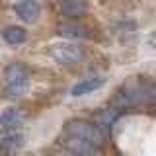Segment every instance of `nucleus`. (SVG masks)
<instances>
[{
	"label": "nucleus",
	"instance_id": "1",
	"mask_svg": "<svg viewBox=\"0 0 156 156\" xmlns=\"http://www.w3.org/2000/svg\"><path fill=\"white\" fill-rule=\"evenodd\" d=\"M115 101L119 107L129 105H150L154 101V86L150 80H135L129 82L117 92Z\"/></svg>",
	"mask_w": 156,
	"mask_h": 156
},
{
	"label": "nucleus",
	"instance_id": "2",
	"mask_svg": "<svg viewBox=\"0 0 156 156\" xmlns=\"http://www.w3.org/2000/svg\"><path fill=\"white\" fill-rule=\"evenodd\" d=\"M62 135L78 136V139H84L88 143H94L98 146H101L105 140V136L100 133V129L92 121H86V119H68L62 125Z\"/></svg>",
	"mask_w": 156,
	"mask_h": 156
},
{
	"label": "nucleus",
	"instance_id": "3",
	"mask_svg": "<svg viewBox=\"0 0 156 156\" xmlns=\"http://www.w3.org/2000/svg\"><path fill=\"white\" fill-rule=\"evenodd\" d=\"M51 55L58 65H78V62L84 61L86 53H84V49L78 47V45L61 43V45H55L51 49Z\"/></svg>",
	"mask_w": 156,
	"mask_h": 156
},
{
	"label": "nucleus",
	"instance_id": "4",
	"mask_svg": "<svg viewBox=\"0 0 156 156\" xmlns=\"http://www.w3.org/2000/svg\"><path fill=\"white\" fill-rule=\"evenodd\" d=\"M61 144L65 150H70L78 156H100L101 150L100 146L94 144V143H88L84 139H78V136H72V135H62L61 136Z\"/></svg>",
	"mask_w": 156,
	"mask_h": 156
},
{
	"label": "nucleus",
	"instance_id": "5",
	"mask_svg": "<svg viewBox=\"0 0 156 156\" xmlns=\"http://www.w3.org/2000/svg\"><path fill=\"white\" fill-rule=\"evenodd\" d=\"M26 144V136L18 129H6L0 135V156H16Z\"/></svg>",
	"mask_w": 156,
	"mask_h": 156
},
{
	"label": "nucleus",
	"instance_id": "6",
	"mask_svg": "<svg viewBox=\"0 0 156 156\" xmlns=\"http://www.w3.org/2000/svg\"><path fill=\"white\" fill-rule=\"evenodd\" d=\"M119 115H121L119 107H105V109H100L98 113H94L92 123L100 129L101 135L107 136V135H109V131H111V127H113V123L119 119Z\"/></svg>",
	"mask_w": 156,
	"mask_h": 156
},
{
	"label": "nucleus",
	"instance_id": "7",
	"mask_svg": "<svg viewBox=\"0 0 156 156\" xmlns=\"http://www.w3.org/2000/svg\"><path fill=\"white\" fill-rule=\"evenodd\" d=\"M14 12L18 14L20 20L27 23H35L39 16H41V6L35 2V0H22V2L14 4Z\"/></svg>",
	"mask_w": 156,
	"mask_h": 156
},
{
	"label": "nucleus",
	"instance_id": "8",
	"mask_svg": "<svg viewBox=\"0 0 156 156\" xmlns=\"http://www.w3.org/2000/svg\"><path fill=\"white\" fill-rule=\"evenodd\" d=\"M105 84V78L104 76H90V78H84V80L76 82L70 90V96L74 98H80V96H86V94H92V92L100 90L101 86Z\"/></svg>",
	"mask_w": 156,
	"mask_h": 156
},
{
	"label": "nucleus",
	"instance_id": "9",
	"mask_svg": "<svg viewBox=\"0 0 156 156\" xmlns=\"http://www.w3.org/2000/svg\"><path fill=\"white\" fill-rule=\"evenodd\" d=\"M61 14L70 20H80L82 16L88 14V2L86 0H62Z\"/></svg>",
	"mask_w": 156,
	"mask_h": 156
},
{
	"label": "nucleus",
	"instance_id": "10",
	"mask_svg": "<svg viewBox=\"0 0 156 156\" xmlns=\"http://www.w3.org/2000/svg\"><path fill=\"white\" fill-rule=\"evenodd\" d=\"M23 123H26V113L20 107H10L0 115V125L4 129H20Z\"/></svg>",
	"mask_w": 156,
	"mask_h": 156
},
{
	"label": "nucleus",
	"instance_id": "11",
	"mask_svg": "<svg viewBox=\"0 0 156 156\" xmlns=\"http://www.w3.org/2000/svg\"><path fill=\"white\" fill-rule=\"evenodd\" d=\"M29 84H31V78L29 76H23V78H18V80H12V82H6V94L8 100H18V98L26 96L27 90H29Z\"/></svg>",
	"mask_w": 156,
	"mask_h": 156
},
{
	"label": "nucleus",
	"instance_id": "12",
	"mask_svg": "<svg viewBox=\"0 0 156 156\" xmlns=\"http://www.w3.org/2000/svg\"><path fill=\"white\" fill-rule=\"evenodd\" d=\"M2 39L8 43V45H14V47H16V45L26 43L27 31H26V27H22V26H8L2 31Z\"/></svg>",
	"mask_w": 156,
	"mask_h": 156
},
{
	"label": "nucleus",
	"instance_id": "13",
	"mask_svg": "<svg viewBox=\"0 0 156 156\" xmlns=\"http://www.w3.org/2000/svg\"><path fill=\"white\" fill-rule=\"evenodd\" d=\"M58 33H61L62 37H68V39H86L88 37V27L80 26L74 20L72 23H65V26L58 27Z\"/></svg>",
	"mask_w": 156,
	"mask_h": 156
},
{
	"label": "nucleus",
	"instance_id": "14",
	"mask_svg": "<svg viewBox=\"0 0 156 156\" xmlns=\"http://www.w3.org/2000/svg\"><path fill=\"white\" fill-rule=\"evenodd\" d=\"M23 76H29V68L23 65V62H12L4 68V78L6 82H12V80H18V78H23Z\"/></svg>",
	"mask_w": 156,
	"mask_h": 156
},
{
	"label": "nucleus",
	"instance_id": "15",
	"mask_svg": "<svg viewBox=\"0 0 156 156\" xmlns=\"http://www.w3.org/2000/svg\"><path fill=\"white\" fill-rule=\"evenodd\" d=\"M53 156H78V154H74V152H70V150H65V148H62L61 152H57V154H53Z\"/></svg>",
	"mask_w": 156,
	"mask_h": 156
}]
</instances>
